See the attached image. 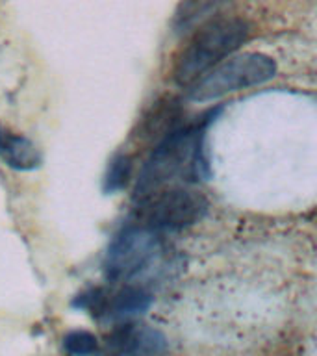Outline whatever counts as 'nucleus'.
<instances>
[{"mask_svg": "<svg viewBox=\"0 0 317 356\" xmlns=\"http://www.w3.org/2000/svg\"><path fill=\"white\" fill-rule=\"evenodd\" d=\"M249 33V24L239 17H217L200 24L174 58L172 80L189 88L211 67L234 56Z\"/></svg>", "mask_w": 317, "mask_h": 356, "instance_id": "obj_1", "label": "nucleus"}, {"mask_svg": "<svg viewBox=\"0 0 317 356\" xmlns=\"http://www.w3.org/2000/svg\"><path fill=\"white\" fill-rule=\"evenodd\" d=\"M202 124L182 127L160 145H156L139 172L136 199L165 186H177L174 182L199 180L206 167L202 156Z\"/></svg>", "mask_w": 317, "mask_h": 356, "instance_id": "obj_2", "label": "nucleus"}, {"mask_svg": "<svg viewBox=\"0 0 317 356\" xmlns=\"http://www.w3.org/2000/svg\"><path fill=\"white\" fill-rule=\"evenodd\" d=\"M136 206L138 225L154 232H178L193 227L208 210V200L188 186H165L139 197Z\"/></svg>", "mask_w": 317, "mask_h": 356, "instance_id": "obj_3", "label": "nucleus"}, {"mask_svg": "<svg viewBox=\"0 0 317 356\" xmlns=\"http://www.w3.org/2000/svg\"><path fill=\"white\" fill-rule=\"evenodd\" d=\"M277 74V63L269 56L258 52H245L230 56L219 65L211 67L199 80L188 88L189 99L195 102L217 100L241 89L266 83Z\"/></svg>", "mask_w": 317, "mask_h": 356, "instance_id": "obj_4", "label": "nucleus"}, {"mask_svg": "<svg viewBox=\"0 0 317 356\" xmlns=\"http://www.w3.org/2000/svg\"><path fill=\"white\" fill-rule=\"evenodd\" d=\"M160 254V234L141 225H130L111 239L102 264L104 275L111 282H130L149 271Z\"/></svg>", "mask_w": 317, "mask_h": 356, "instance_id": "obj_5", "label": "nucleus"}, {"mask_svg": "<svg viewBox=\"0 0 317 356\" xmlns=\"http://www.w3.org/2000/svg\"><path fill=\"white\" fill-rule=\"evenodd\" d=\"M165 349V336L160 330L127 323L113 330L99 356H160Z\"/></svg>", "mask_w": 317, "mask_h": 356, "instance_id": "obj_6", "label": "nucleus"}, {"mask_svg": "<svg viewBox=\"0 0 317 356\" xmlns=\"http://www.w3.org/2000/svg\"><path fill=\"white\" fill-rule=\"evenodd\" d=\"M184 127V108L174 97H161L150 104L145 115L139 119L133 136L141 143L160 145L163 139Z\"/></svg>", "mask_w": 317, "mask_h": 356, "instance_id": "obj_7", "label": "nucleus"}, {"mask_svg": "<svg viewBox=\"0 0 317 356\" xmlns=\"http://www.w3.org/2000/svg\"><path fill=\"white\" fill-rule=\"evenodd\" d=\"M0 160L15 171H38L43 165V154L32 139L0 122Z\"/></svg>", "mask_w": 317, "mask_h": 356, "instance_id": "obj_8", "label": "nucleus"}, {"mask_svg": "<svg viewBox=\"0 0 317 356\" xmlns=\"http://www.w3.org/2000/svg\"><path fill=\"white\" fill-rule=\"evenodd\" d=\"M152 305V293L143 286L128 284L106 299L104 316L110 319H128V317L145 314Z\"/></svg>", "mask_w": 317, "mask_h": 356, "instance_id": "obj_9", "label": "nucleus"}, {"mask_svg": "<svg viewBox=\"0 0 317 356\" xmlns=\"http://www.w3.org/2000/svg\"><path fill=\"white\" fill-rule=\"evenodd\" d=\"M132 178V160L128 154H115L106 167L104 178H102V189L104 193L111 195L122 191Z\"/></svg>", "mask_w": 317, "mask_h": 356, "instance_id": "obj_10", "label": "nucleus"}, {"mask_svg": "<svg viewBox=\"0 0 317 356\" xmlns=\"http://www.w3.org/2000/svg\"><path fill=\"white\" fill-rule=\"evenodd\" d=\"M216 2L217 0H184L174 13L177 32H186L188 28L195 26L197 21H200L216 6Z\"/></svg>", "mask_w": 317, "mask_h": 356, "instance_id": "obj_11", "label": "nucleus"}, {"mask_svg": "<svg viewBox=\"0 0 317 356\" xmlns=\"http://www.w3.org/2000/svg\"><path fill=\"white\" fill-rule=\"evenodd\" d=\"M63 349L71 356H93L99 353V339L88 330H71L63 338Z\"/></svg>", "mask_w": 317, "mask_h": 356, "instance_id": "obj_12", "label": "nucleus"}]
</instances>
